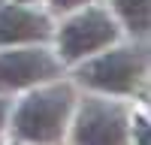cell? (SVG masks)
Wrapping results in <instances>:
<instances>
[{"label": "cell", "instance_id": "1", "mask_svg": "<svg viewBox=\"0 0 151 145\" xmlns=\"http://www.w3.org/2000/svg\"><path fill=\"white\" fill-rule=\"evenodd\" d=\"M73 112V88L70 85H48L27 94L12 115L15 136L33 145H55L67 130Z\"/></svg>", "mask_w": 151, "mask_h": 145}, {"label": "cell", "instance_id": "2", "mask_svg": "<svg viewBox=\"0 0 151 145\" xmlns=\"http://www.w3.org/2000/svg\"><path fill=\"white\" fill-rule=\"evenodd\" d=\"M145 76V55L139 48H115L79 70V82L100 94H133Z\"/></svg>", "mask_w": 151, "mask_h": 145}, {"label": "cell", "instance_id": "3", "mask_svg": "<svg viewBox=\"0 0 151 145\" xmlns=\"http://www.w3.org/2000/svg\"><path fill=\"white\" fill-rule=\"evenodd\" d=\"M73 145H130V118L124 106L88 97L73 121Z\"/></svg>", "mask_w": 151, "mask_h": 145}, {"label": "cell", "instance_id": "4", "mask_svg": "<svg viewBox=\"0 0 151 145\" xmlns=\"http://www.w3.org/2000/svg\"><path fill=\"white\" fill-rule=\"evenodd\" d=\"M118 39V27L106 9H82L79 15L60 24L58 55L60 60H82L94 52H103Z\"/></svg>", "mask_w": 151, "mask_h": 145}, {"label": "cell", "instance_id": "5", "mask_svg": "<svg viewBox=\"0 0 151 145\" xmlns=\"http://www.w3.org/2000/svg\"><path fill=\"white\" fill-rule=\"evenodd\" d=\"M60 72V64L45 48H12L0 52V91H21L48 82Z\"/></svg>", "mask_w": 151, "mask_h": 145}, {"label": "cell", "instance_id": "6", "mask_svg": "<svg viewBox=\"0 0 151 145\" xmlns=\"http://www.w3.org/2000/svg\"><path fill=\"white\" fill-rule=\"evenodd\" d=\"M52 36V24L42 12L21 3H0V45L42 42Z\"/></svg>", "mask_w": 151, "mask_h": 145}, {"label": "cell", "instance_id": "7", "mask_svg": "<svg viewBox=\"0 0 151 145\" xmlns=\"http://www.w3.org/2000/svg\"><path fill=\"white\" fill-rule=\"evenodd\" d=\"M115 12L121 15L124 27L130 33H145L148 30V0H112Z\"/></svg>", "mask_w": 151, "mask_h": 145}, {"label": "cell", "instance_id": "8", "mask_svg": "<svg viewBox=\"0 0 151 145\" xmlns=\"http://www.w3.org/2000/svg\"><path fill=\"white\" fill-rule=\"evenodd\" d=\"M136 145H148V121H145V115L142 118H136Z\"/></svg>", "mask_w": 151, "mask_h": 145}, {"label": "cell", "instance_id": "9", "mask_svg": "<svg viewBox=\"0 0 151 145\" xmlns=\"http://www.w3.org/2000/svg\"><path fill=\"white\" fill-rule=\"evenodd\" d=\"M48 3H52V9H58V12H70L76 6H82L85 0H48Z\"/></svg>", "mask_w": 151, "mask_h": 145}, {"label": "cell", "instance_id": "10", "mask_svg": "<svg viewBox=\"0 0 151 145\" xmlns=\"http://www.w3.org/2000/svg\"><path fill=\"white\" fill-rule=\"evenodd\" d=\"M6 115H9V106H6V100H0V130L6 124Z\"/></svg>", "mask_w": 151, "mask_h": 145}, {"label": "cell", "instance_id": "11", "mask_svg": "<svg viewBox=\"0 0 151 145\" xmlns=\"http://www.w3.org/2000/svg\"><path fill=\"white\" fill-rule=\"evenodd\" d=\"M15 3H33V0H15Z\"/></svg>", "mask_w": 151, "mask_h": 145}]
</instances>
